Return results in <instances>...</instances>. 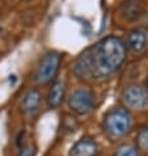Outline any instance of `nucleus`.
Masks as SVG:
<instances>
[{
  "mask_svg": "<svg viewBox=\"0 0 148 156\" xmlns=\"http://www.w3.org/2000/svg\"><path fill=\"white\" fill-rule=\"evenodd\" d=\"M60 64H62V55L58 51H49V53H46L41 59L40 64H38L36 73H34L36 84L45 87L53 83L59 72Z\"/></svg>",
  "mask_w": 148,
  "mask_h": 156,
  "instance_id": "7ed1b4c3",
  "label": "nucleus"
},
{
  "mask_svg": "<svg viewBox=\"0 0 148 156\" xmlns=\"http://www.w3.org/2000/svg\"><path fill=\"white\" fill-rule=\"evenodd\" d=\"M17 156H36V148L33 146H25L21 148L20 154Z\"/></svg>",
  "mask_w": 148,
  "mask_h": 156,
  "instance_id": "ddd939ff",
  "label": "nucleus"
},
{
  "mask_svg": "<svg viewBox=\"0 0 148 156\" xmlns=\"http://www.w3.org/2000/svg\"><path fill=\"white\" fill-rule=\"evenodd\" d=\"M146 88L148 89V77H147V87H146Z\"/></svg>",
  "mask_w": 148,
  "mask_h": 156,
  "instance_id": "4468645a",
  "label": "nucleus"
},
{
  "mask_svg": "<svg viewBox=\"0 0 148 156\" xmlns=\"http://www.w3.org/2000/svg\"><path fill=\"white\" fill-rule=\"evenodd\" d=\"M41 105V93L40 90L33 88L24 93L21 98V110L25 115L33 117L38 112Z\"/></svg>",
  "mask_w": 148,
  "mask_h": 156,
  "instance_id": "6e6552de",
  "label": "nucleus"
},
{
  "mask_svg": "<svg viewBox=\"0 0 148 156\" xmlns=\"http://www.w3.org/2000/svg\"><path fill=\"white\" fill-rule=\"evenodd\" d=\"M114 156H139L138 150L131 144H122L115 151Z\"/></svg>",
  "mask_w": 148,
  "mask_h": 156,
  "instance_id": "f8f14e48",
  "label": "nucleus"
},
{
  "mask_svg": "<svg viewBox=\"0 0 148 156\" xmlns=\"http://www.w3.org/2000/svg\"><path fill=\"white\" fill-rule=\"evenodd\" d=\"M104 131L111 140L125 138L131 131L132 119L126 108H113L104 115Z\"/></svg>",
  "mask_w": 148,
  "mask_h": 156,
  "instance_id": "f03ea898",
  "label": "nucleus"
},
{
  "mask_svg": "<svg viewBox=\"0 0 148 156\" xmlns=\"http://www.w3.org/2000/svg\"><path fill=\"white\" fill-rule=\"evenodd\" d=\"M68 106L79 115L89 114L94 109V94L89 88H77L69 94Z\"/></svg>",
  "mask_w": 148,
  "mask_h": 156,
  "instance_id": "20e7f679",
  "label": "nucleus"
},
{
  "mask_svg": "<svg viewBox=\"0 0 148 156\" xmlns=\"http://www.w3.org/2000/svg\"><path fill=\"white\" fill-rule=\"evenodd\" d=\"M64 94H66V83L62 79L54 80L51 83V87L47 93V105L50 109H56L62 105L63 100H64Z\"/></svg>",
  "mask_w": 148,
  "mask_h": 156,
  "instance_id": "9d476101",
  "label": "nucleus"
},
{
  "mask_svg": "<svg viewBox=\"0 0 148 156\" xmlns=\"http://www.w3.org/2000/svg\"><path fill=\"white\" fill-rule=\"evenodd\" d=\"M119 15L125 21L135 23L144 15V4L142 0H125L119 5Z\"/></svg>",
  "mask_w": 148,
  "mask_h": 156,
  "instance_id": "0eeeda50",
  "label": "nucleus"
},
{
  "mask_svg": "<svg viewBox=\"0 0 148 156\" xmlns=\"http://www.w3.org/2000/svg\"><path fill=\"white\" fill-rule=\"evenodd\" d=\"M100 152L97 142L85 136L77 140L69 151V156H97Z\"/></svg>",
  "mask_w": 148,
  "mask_h": 156,
  "instance_id": "1a4fd4ad",
  "label": "nucleus"
},
{
  "mask_svg": "<svg viewBox=\"0 0 148 156\" xmlns=\"http://www.w3.org/2000/svg\"><path fill=\"white\" fill-rule=\"evenodd\" d=\"M126 50H130L134 54L143 53L148 47V32L143 28H135L127 34L125 42Z\"/></svg>",
  "mask_w": 148,
  "mask_h": 156,
  "instance_id": "423d86ee",
  "label": "nucleus"
},
{
  "mask_svg": "<svg viewBox=\"0 0 148 156\" xmlns=\"http://www.w3.org/2000/svg\"><path fill=\"white\" fill-rule=\"evenodd\" d=\"M136 146L139 150L148 154V127H143L139 130L136 135Z\"/></svg>",
  "mask_w": 148,
  "mask_h": 156,
  "instance_id": "9b49d317",
  "label": "nucleus"
},
{
  "mask_svg": "<svg viewBox=\"0 0 148 156\" xmlns=\"http://www.w3.org/2000/svg\"><path fill=\"white\" fill-rule=\"evenodd\" d=\"M121 97L127 110H143L148 106V89L143 85H129L122 90Z\"/></svg>",
  "mask_w": 148,
  "mask_h": 156,
  "instance_id": "39448f33",
  "label": "nucleus"
},
{
  "mask_svg": "<svg viewBox=\"0 0 148 156\" xmlns=\"http://www.w3.org/2000/svg\"><path fill=\"white\" fill-rule=\"evenodd\" d=\"M127 50L119 37L107 36L94 43L72 63V72L83 81H97L113 76L123 66Z\"/></svg>",
  "mask_w": 148,
  "mask_h": 156,
  "instance_id": "f257e3e1",
  "label": "nucleus"
}]
</instances>
